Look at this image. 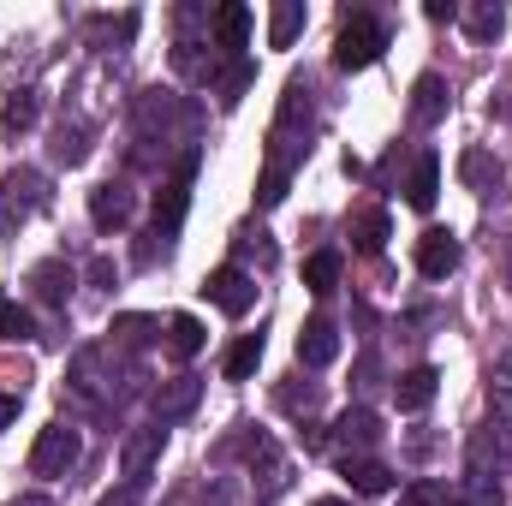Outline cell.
Here are the masks:
<instances>
[{"instance_id": "cell-27", "label": "cell", "mask_w": 512, "mask_h": 506, "mask_svg": "<svg viewBox=\"0 0 512 506\" xmlns=\"http://www.w3.org/2000/svg\"><path fill=\"white\" fill-rule=\"evenodd\" d=\"M465 179H471L477 191H489V179H501V167H489V155L471 149V155H465Z\"/></svg>"}, {"instance_id": "cell-26", "label": "cell", "mask_w": 512, "mask_h": 506, "mask_svg": "<svg viewBox=\"0 0 512 506\" xmlns=\"http://www.w3.org/2000/svg\"><path fill=\"white\" fill-rule=\"evenodd\" d=\"M399 506H447V489H441V483H411V489L399 495Z\"/></svg>"}, {"instance_id": "cell-28", "label": "cell", "mask_w": 512, "mask_h": 506, "mask_svg": "<svg viewBox=\"0 0 512 506\" xmlns=\"http://www.w3.org/2000/svg\"><path fill=\"white\" fill-rule=\"evenodd\" d=\"M245 84H251V60H239V66H233V78H227V90H221V102L233 108V102L245 96Z\"/></svg>"}, {"instance_id": "cell-19", "label": "cell", "mask_w": 512, "mask_h": 506, "mask_svg": "<svg viewBox=\"0 0 512 506\" xmlns=\"http://www.w3.org/2000/svg\"><path fill=\"white\" fill-rule=\"evenodd\" d=\"M304 286L310 292H334L340 286V251H316L304 262Z\"/></svg>"}, {"instance_id": "cell-11", "label": "cell", "mask_w": 512, "mask_h": 506, "mask_svg": "<svg viewBox=\"0 0 512 506\" xmlns=\"http://www.w3.org/2000/svg\"><path fill=\"white\" fill-rule=\"evenodd\" d=\"M334 429H340V447H346V459H352V447L364 453V447H376V441H382V417H376V411H364V405H358V411H346Z\"/></svg>"}, {"instance_id": "cell-5", "label": "cell", "mask_w": 512, "mask_h": 506, "mask_svg": "<svg viewBox=\"0 0 512 506\" xmlns=\"http://www.w3.org/2000/svg\"><path fill=\"white\" fill-rule=\"evenodd\" d=\"M334 358H340L334 322H328V316H310V322L298 328V364H304V370H322V364H334Z\"/></svg>"}, {"instance_id": "cell-12", "label": "cell", "mask_w": 512, "mask_h": 506, "mask_svg": "<svg viewBox=\"0 0 512 506\" xmlns=\"http://www.w3.org/2000/svg\"><path fill=\"white\" fill-rule=\"evenodd\" d=\"M441 114H447V84H441L435 72H423L417 90H411V120H417V126H435Z\"/></svg>"}, {"instance_id": "cell-25", "label": "cell", "mask_w": 512, "mask_h": 506, "mask_svg": "<svg viewBox=\"0 0 512 506\" xmlns=\"http://www.w3.org/2000/svg\"><path fill=\"white\" fill-rule=\"evenodd\" d=\"M191 399H197V381L185 376L179 387H173V393H155V411H161V417H173V411H185Z\"/></svg>"}, {"instance_id": "cell-22", "label": "cell", "mask_w": 512, "mask_h": 506, "mask_svg": "<svg viewBox=\"0 0 512 506\" xmlns=\"http://www.w3.org/2000/svg\"><path fill=\"white\" fill-rule=\"evenodd\" d=\"M30 280H36V292H42L48 304H60V298H66V286H72V274H66L60 262H42V268H36Z\"/></svg>"}, {"instance_id": "cell-21", "label": "cell", "mask_w": 512, "mask_h": 506, "mask_svg": "<svg viewBox=\"0 0 512 506\" xmlns=\"http://www.w3.org/2000/svg\"><path fill=\"white\" fill-rule=\"evenodd\" d=\"M501 24H507V12H501V6H471V12H465V30H471L477 42H495V36H501Z\"/></svg>"}, {"instance_id": "cell-8", "label": "cell", "mask_w": 512, "mask_h": 506, "mask_svg": "<svg viewBox=\"0 0 512 506\" xmlns=\"http://www.w3.org/2000/svg\"><path fill=\"white\" fill-rule=\"evenodd\" d=\"M90 221H96L102 233L126 227V221H131V191H126V185H114V179H108V185H96V191H90Z\"/></svg>"}, {"instance_id": "cell-4", "label": "cell", "mask_w": 512, "mask_h": 506, "mask_svg": "<svg viewBox=\"0 0 512 506\" xmlns=\"http://www.w3.org/2000/svg\"><path fill=\"white\" fill-rule=\"evenodd\" d=\"M191 173H197V155H185V161H179V173L155 191V227H161V233H173V227L185 221V203H191Z\"/></svg>"}, {"instance_id": "cell-10", "label": "cell", "mask_w": 512, "mask_h": 506, "mask_svg": "<svg viewBox=\"0 0 512 506\" xmlns=\"http://www.w3.org/2000/svg\"><path fill=\"white\" fill-rule=\"evenodd\" d=\"M435 197H441V155H417V167L405 179V203L411 209H435Z\"/></svg>"}, {"instance_id": "cell-23", "label": "cell", "mask_w": 512, "mask_h": 506, "mask_svg": "<svg viewBox=\"0 0 512 506\" xmlns=\"http://www.w3.org/2000/svg\"><path fill=\"white\" fill-rule=\"evenodd\" d=\"M0 340H30V310L0 298Z\"/></svg>"}, {"instance_id": "cell-15", "label": "cell", "mask_w": 512, "mask_h": 506, "mask_svg": "<svg viewBox=\"0 0 512 506\" xmlns=\"http://www.w3.org/2000/svg\"><path fill=\"white\" fill-rule=\"evenodd\" d=\"M256 364H262V334H239L227 352V381H251Z\"/></svg>"}, {"instance_id": "cell-13", "label": "cell", "mask_w": 512, "mask_h": 506, "mask_svg": "<svg viewBox=\"0 0 512 506\" xmlns=\"http://www.w3.org/2000/svg\"><path fill=\"white\" fill-rule=\"evenodd\" d=\"M435 370L429 364H417V370H405V376L393 381V399H399V411H423L429 399H435Z\"/></svg>"}, {"instance_id": "cell-18", "label": "cell", "mask_w": 512, "mask_h": 506, "mask_svg": "<svg viewBox=\"0 0 512 506\" xmlns=\"http://www.w3.org/2000/svg\"><path fill=\"white\" fill-rule=\"evenodd\" d=\"M352 245H358L364 256L382 251V245H387V215H382V209H364V215L352 221Z\"/></svg>"}, {"instance_id": "cell-14", "label": "cell", "mask_w": 512, "mask_h": 506, "mask_svg": "<svg viewBox=\"0 0 512 506\" xmlns=\"http://www.w3.org/2000/svg\"><path fill=\"white\" fill-rule=\"evenodd\" d=\"M155 453H161V429H137L126 441V477H149V465H155Z\"/></svg>"}, {"instance_id": "cell-24", "label": "cell", "mask_w": 512, "mask_h": 506, "mask_svg": "<svg viewBox=\"0 0 512 506\" xmlns=\"http://www.w3.org/2000/svg\"><path fill=\"white\" fill-rule=\"evenodd\" d=\"M6 126H12V131H30V126H36V96H30V90H18V96L6 102Z\"/></svg>"}, {"instance_id": "cell-2", "label": "cell", "mask_w": 512, "mask_h": 506, "mask_svg": "<svg viewBox=\"0 0 512 506\" xmlns=\"http://www.w3.org/2000/svg\"><path fill=\"white\" fill-rule=\"evenodd\" d=\"M72 465H78V429L48 423V429L36 435V447H30V471H36V477H66Z\"/></svg>"}, {"instance_id": "cell-20", "label": "cell", "mask_w": 512, "mask_h": 506, "mask_svg": "<svg viewBox=\"0 0 512 506\" xmlns=\"http://www.w3.org/2000/svg\"><path fill=\"white\" fill-rule=\"evenodd\" d=\"M215 36H221L227 48H245V36H251V6H221V12H215Z\"/></svg>"}, {"instance_id": "cell-9", "label": "cell", "mask_w": 512, "mask_h": 506, "mask_svg": "<svg viewBox=\"0 0 512 506\" xmlns=\"http://www.w3.org/2000/svg\"><path fill=\"white\" fill-rule=\"evenodd\" d=\"M340 477L352 483V495H387V489L399 483L382 459H364V453H358V459H346V465H340Z\"/></svg>"}, {"instance_id": "cell-17", "label": "cell", "mask_w": 512, "mask_h": 506, "mask_svg": "<svg viewBox=\"0 0 512 506\" xmlns=\"http://www.w3.org/2000/svg\"><path fill=\"white\" fill-rule=\"evenodd\" d=\"M203 340H209V334H203V322H197V316H173V322H167V346H173L179 358H197V352H203Z\"/></svg>"}, {"instance_id": "cell-30", "label": "cell", "mask_w": 512, "mask_h": 506, "mask_svg": "<svg viewBox=\"0 0 512 506\" xmlns=\"http://www.w3.org/2000/svg\"><path fill=\"white\" fill-rule=\"evenodd\" d=\"M102 506H137V489H120V495H102Z\"/></svg>"}, {"instance_id": "cell-1", "label": "cell", "mask_w": 512, "mask_h": 506, "mask_svg": "<svg viewBox=\"0 0 512 506\" xmlns=\"http://www.w3.org/2000/svg\"><path fill=\"white\" fill-rule=\"evenodd\" d=\"M387 48V30L370 18V12H352L346 24H340V36H334V66L340 72H364V66H376Z\"/></svg>"}, {"instance_id": "cell-16", "label": "cell", "mask_w": 512, "mask_h": 506, "mask_svg": "<svg viewBox=\"0 0 512 506\" xmlns=\"http://www.w3.org/2000/svg\"><path fill=\"white\" fill-rule=\"evenodd\" d=\"M298 30H304V6H298V0H280L274 18H268V42H274V48H292Z\"/></svg>"}, {"instance_id": "cell-6", "label": "cell", "mask_w": 512, "mask_h": 506, "mask_svg": "<svg viewBox=\"0 0 512 506\" xmlns=\"http://www.w3.org/2000/svg\"><path fill=\"white\" fill-rule=\"evenodd\" d=\"M453 268H459V239L441 233V227H429V233L417 239V274H423V280H447Z\"/></svg>"}, {"instance_id": "cell-3", "label": "cell", "mask_w": 512, "mask_h": 506, "mask_svg": "<svg viewBox=\"0 0 512 506\" xmlns=\"http://www.w3.org/2000/svg\"><path fill=\"white\" fill-rule=\"evenodd\" d=\"M203 298H209L221 316H245V310L256 304V280L245 274V268H233V262H227V268H215V274L203 280Z\"/></svg>"}, {"instance_id": "cell-31", "label": "cell", "mask_w": 512, "mask_h": 506, "mask_svg": "<svg viewBox=\"0 0 512 506\" xmlns=\"http://www.w3.org/2000/svg\"><path fill=\"white\" fill-rule=\"evenodd\" d=\"M12 417H18V399H0V429H6Z\"/></svg>"}, {"instance_id": "cell-32", "label": "cell", "mask_w": 512, "mask_h": 506, "mask_svg": "<svg viewBox=\"0 0 512 506\" xmlns=\"http://www.w3.org/2000/svg\"><path fill=\"white\" fill-rule=\"evenodd\" d=\"M310 506H346V501H310Z\"/></svg>"}, {"instance_id": "cell-7", "label": "cell", "mask_w": 512, "mask_h": 506, "mask_svg": "<svg viewBox=\"0 0 512 506\" xmlns=\"http://www.w3.org/2000/svg\"><path fill=\"white\" fill-rule=\"evenodd\" d=\"M36 203H42V173H30V167L6 173V197H0V227L24 221V215H30Z\"/></svg>"}, {"instance_id": "cell-29", "label": "cell", "mask_w": 512, "mask_h": 506, "mask_svg": "<svg viewBox=\"0 0 512 506\" xmlns=\"http://www.w3.org/2000/svg\"><path fill=\"white\" fill-rule=\"evenodd\" d=\"M423 12H429V18H435V24H453V18H459V6H453V0H429V6H423Z\"/></svg>"}]
</instances>
